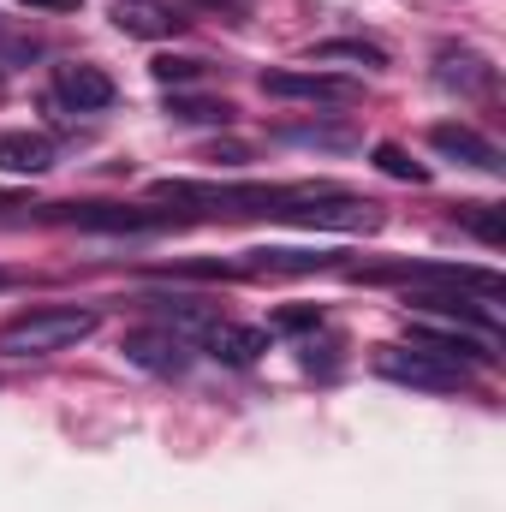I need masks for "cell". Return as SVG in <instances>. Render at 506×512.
<instances>
[{
  "mask_svg": "<svg viewBox=\"0 0 506 512\" xmlns=\"http://www.w3.org/2000/svg\"><path fill=\"white\" fill-rule=\"evenodd\" d=\"M262 90L268 96H286V102H328V108H340V102H358V84L352 78H334V72H262Z\"/></svg>",
  "mask_w": 506,
  "mask_h": 512,
  "instance_id": "obj_7",
  "label": "cell"
},
{
  "mask_svg": "<svg viewBox=\"0 0 506 512\" xmlns=\"http://www.w3.org/2000/svg\"><path fill=\"white\" fill-rule=\"evenodd\" d=\"M411 346H423V352H435V358H447V364H459V370H471V364H495V334H483V328H465V322H417L411 328Z\"/></svg>",
  "mask_w": 506,
  "mask_h": 512,
  "instance_id": "obj_5",
  "label": "cell"
},
{
  "mask_svg": "<svg viewBox=\"0 0 506 512\" xmlns=\"http://www.w3.org/2000/svg\"><path fill=\"white\" fill-rule=\"evenodd\" d=\"M126 364H137V370H149V376H185L191 370V340L179 334V328H131L126 334Z\"/></svg>",
  "mask_w": 506,
  "mask_h": 512,
  "instance_id": "obj_6",
  "label": "cell"
},
{
  "mask_svg": "<svg viewBox=\"0 0 506 512\" xmlns=\"http://www.w3.org/2000/svg\"><path fill=\"white\" fill-rule=\"evenodd\" d=\"M114 30L126 36H143V42H161V36H179L185 30V12L167 6V0H114Z\"/></svg>",
  "mask_w": 506,
  "mask_h": 512,
  "instance_id": "obj_9",
  "label": "cell"
},
{
  "mask_svg": "<svg viewBox=\"0 0 506 512\" xmlns=\"http://www.w3.org/2000/svg\"><path fill=\"white\" fill-rule=\"evenodd\" d=\"M280 137L286 143H310V149H352V131H334V126H286Z\"/></svg>",
  "mask_w": 506,
  "mask_h": 512,
  "instance_id": "obj_19",
  "label": "cell"
},
{
  "mask_svg": "<svg viewBox=\"0 0 506 512\" xmlns=\"http://www.w3.org/2000/svg\"><path fill=\"white\" fill-rule=\"evenodd\" d=\"M203 352L245 370V364H256V358L268 352V334H262V328H239V322H209V328H203Z\"/></svg>",
  "mask_w": 506,
  "mask_h": 512,
  "instance_id": "obj_11",
  "label": "cell"
},
{
  "mask_svg": "<svg viewBox=\"0 0 506 512\" xmlns=\"http://www.w3.org/2000/svg\"><path fill=\"white\" fill-rule=\"evenodd\" d=\"M316 322H322L316 304H304V310H280V316H274V328H286V334H304V328H316Z\"/></svg>",
  "mask_w": 506,
  "mask_h": 512,
  "instance_id": "obj_22",
  "label": "cell"
},
{
  "mask_svg": "<svg viewBox=\"0 0 506 512\" xmlns=\"http://www.w3.org/2000/svg\"><path fill=\"white\" fill-rule=\"evenodd\" d=\"M96 328H102V310L90 304H36L0 328V358H54L84 346Z\"/></svg>",
  "mask_w": 506,
  "mask_h": 512,
  "instance_id": "obj_1",
  "label": "cell"
},
{
  "mask_svg": "<svg viewBox=\"0 0 506 512\" xmlns=\"http://www.w3.org/2000/svg\"><path fill=\"white\" fill-rule=\"evenodd\" d=\"M6 286H12V274H6V268H0V292H6Z\"/></svg>",
  "mask_w": 506,
  "mask_h": 512,
  "instance_id": "obj_25",
  "label": "cell"
},
{
  "mask_svg": "<svg viewBox=\"0 0 506 512\" xmlns=\"http://www.w3.org/2000/svg\"><path fill=\"white\" fill-rule=\"evenodd\" d=\"M42 221L84 227V233H161V227H179L185 215L179 209H143V203H54V209H42Z\"/></svg>",
  "mask_w": 506,
  "mask_h": 512,
  "instance_id": "obj_3",
  "label": "cell"
},
{
  "mask_svg": "<svg viewBox=\"0 0 506 512\" xmlns=\"http://www.w3.org/2000/svg\"><path fill=\"white\" fill-rule=\"evenodd\" d=\"M167 114H173V120H185V126H227V120H233V108H227V102H209V96H179V90L167 96Z\"/></svg>",
  "mask_w": 506,
  "mask_h": 512,
  "instance_id": "obj_16",
  "label": "cell"
},
{
  "mask_svg": "<svg viewBox=\"0 0 506 512\" xmlns=\"http://www.w3.org/2000/svg\"><path fill=\"white\" fill-rule=\"evenodd\" d=\"M435 78H441L447 90H465V96L495 90V66H489L483 54H471V48H441V54H435Z\"/></svg>",
  "mask_w": 506,
  "mask_h": 512,
  "instance_id": "obj_13",
  "label": "cell"
},
{
  "mask_svg": "<svg viewBox=\"0 0 506 512\" xmlns=\"http://www.w3.org/2000/svg\"><path fill=\"white\" fill-rule=\"evenodd\" d=\"M429 143H435L447 161H459V167H477V173H501V167H506L501 149H495L483 131H471V126H435V131H429Z\"/></svg>",
  "mask_w": 506,
  "mask_h": 512,
  "instance_id": "obj_10",
  "label": "cell"
},
{
  "mask_svg": "<svg viewBox=\"0 0 506 512\" xmlns=\"http://www.w3.org/2000/svg\"><path fill=\"white\" fill-rule=\"evenodd\" d=\"M376 370L387 382L423 387V393H459V387L471 382V370H459V364H447V358H435V352H423V346H381Z\"/></svg>",
  "mask_w": 506,
  "mask_h": 512,
  "instance_id": "obj_4",
  "label": "cell"
},
{
  "mask_svg": "<svg viewBox=\"0 0 506 512\" xmlns=\"http://www.w3.org/2000/svg\"><path fill=\"white\" fill-rule=\"evenodd\" d=\"M54 96L66 102V108H78V114H102V108H114V78L102 72V66H84V60H72V66H54Z\"/></svg>",
  "mask_w": 506,
  "mask_h": 512,
  "instance_id": "obj_8",
  "label": "cell"
},
{
  "mask_svg": "<svg viewBox=\"0 0 506 512\" xmlns=\"http://www.w3.org/2000/svg\"><path fill=\"white\" fill-rule=\"evenodd\" d=\"M459 221H465V227H471V233H477L489 251L501 245V209H489V203H471V209H459Z\"/></svg>",
  "mask_w": 506,
  "mask_h": 512,
  "instance_id": "obj_20",
  "label": "cell"
},
{
  "mask_svg": "<svg viewBox=\"0 0 506 512\" xmlns=\"http://www.w3.org/2000/svg\"><path fill=\"white\" fill-rule=\"evenodd\" d=\"M24 6H36V12H78L84 0H24Z\"/></svg>",
  "mask_w": 506,
  "mask_h": 512,
  "instance_id": "obj_23",
  "label": "cell"
},
{
  "mask_svg": "<svg viewBox=\"0 0 506 512\" xmlns=\"http://www.w3.org/2000/svg\"><path fill=\"white\" fill-rule=\"evenodd\" d=\"M304 60L310 66H364V72H381L387 66V48L364 42V36H334V42H316Z\"/></svg>",
  "mask_w": 506,
  "mask_h": 512,
  "instance_id": "obj_14",
  "label": "cell"
},
{
  "mask_svg": "<svg viewBox=\"0 0 506 512\" xmlns=\"http://www.w3.org/2000/svg\"><path fill=\"white\" fill-rule=\"evenodd\" d=\"M376 167L387 179H405V185H429V167L423 161H411L399 143H376Z\"/></svg>",
  "mask_w": 506,
  "mask_h": 512,
  "instance_id": "obj_18",
  "label": "cell"
},
{
  "mask_svg": "<svg viewBox=\"0 0 506 512\" xmlns=\"http://www.w3.org/2000/svg\"><path fill=\"white\" fill-rule=\"evenodd\" d=\"M24 60H36V36L0 24V66H24Z\"/></svg>",
  "mask_w": 506,
  "mask_h": 512,
  "instance_id": "obj_21",
  "label": "cell"
},
{
  "mask_svg": "<svg viewBox=\"0 0 506 512\" xmlns=\"http://www.w3.org/2000/svg\"><path fill=\"white\" fill-rule=\"evenodd\" d=\"M48 167H54V137H42V131H0V173L36 179Z\"/></svg>",
  "mask_w": 506,
  "mask_h": 512,
  "instance_id": "obj_12",
  "label": "cell"
},
{
  "mask_svg": "<svg viewBox=\"0 0 506 512\" xmlns=\"http://www.w3.org/2000/svg\"><path fill=\"white\" fill-rule=\"evenodd\" d=\"M316 268H334V256H322V251H245L233 262V274H316Z\"/></svg>",
  "mask_w": 506,
  "mask_h": 512,
  "instance_id": "obj_15",
  "label": "cell"
},
{
  "mask_svg": "<svg viewBox=\"0 0 506 512\" xmlns=\"http://www.w3.org/2000/svg\"><path fill=\"white\" fill-rule=\"evenodd\" d=\"M18 203H24L18 191H0V209H18Z\"/></svg>",
  "mask_w": 506,
  "mask_h": 512,
  "instance_id": "obj_24",
  "label": "cell"
},
{
  "mask_svg": "<svg viewBox=\"0 0 506 512\" xmlns=\"http://www.w3.org/2000/svg\"><path fill=\"white\" fill-rule=\"evenodd\" d=\"M149 72H155V84L179 90V84H197V78H209V60H197V54H161Z\"/></svg>",
  "mask_w": 506,
  "mask_h": 512,
  "instance_id": "obj_17",
  "label": "cell"
},
{
  "mask_svg": "<svg viewBox=\"0 0 506 512\" xmlns=\"http://www.w3.org/2000/svg\"><path fill=\"white\" fill-rule=\"evenodd\" d=\"M268 221H292V227H328V233H376L381 203L370 197H346V191H280L268 203Z\"/></svg>",
  "mask_w": 506,
  "mask_h": 512,
  "instance_id": "obj_2",
  "label": "cell"
}]
</instances>
